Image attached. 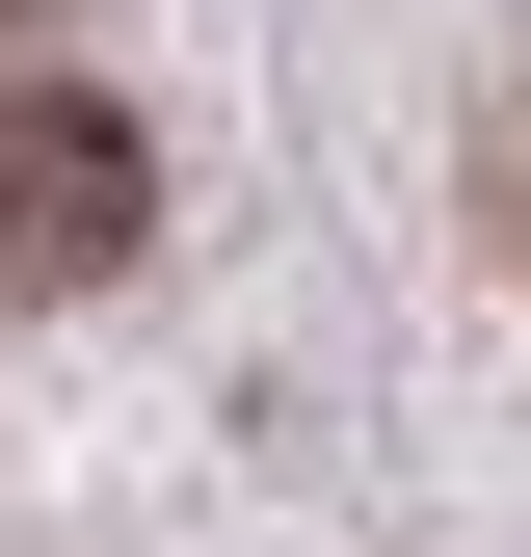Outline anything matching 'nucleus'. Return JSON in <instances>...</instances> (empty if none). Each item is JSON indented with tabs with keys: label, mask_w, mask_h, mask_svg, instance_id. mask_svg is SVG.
<instances>
[{
	"label": "nucleus",
	"mask_w": 531,
	"mask_h": 557,
	"mask_svg": "<svg viewBox=\"0 0 531 557\" xmlns=\"http://www.w3.org/2000/svg\"><path fill=\"white\" fill-rule=\"evenodd\" d=\"M160 239V133L107 81H0V293H107Z\"/></svg>",
	"instance_id": "obj_1"
},
{
	"label": "nucleus",
	"mask_w": 531,
	"mask_h": 557,
	"mask_svg": "<svg viewBox=\"0 0 531 557\" xmlns=\"http://www.w3.org/2000/svg\"><path fill=\"white\" fill-rule=\"evenodd\" d=\"M479 213H505V265H531V107H505V133H479Z\"/></svg>",
	"instance_id": "obj_2"
}]
</instances>
